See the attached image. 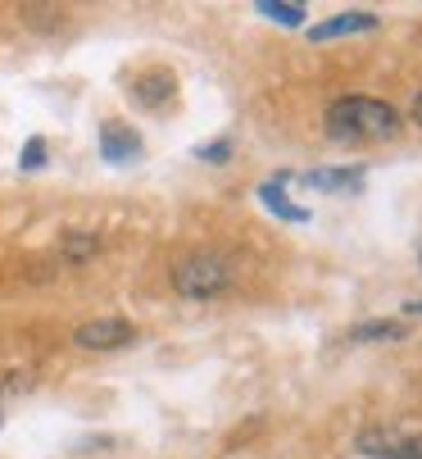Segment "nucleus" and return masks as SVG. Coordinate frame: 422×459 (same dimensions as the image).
<instances>
[{
	"instance_id": "f257e3e1",
	"label": "nucleus",
	"mask_w": 422,
	"mask_h": 459,
	"mask_svg": "<svg viewBox=\"0 0 422 459\" xmlns=\"http://www.w3.org/2000/svg\"><path fill=\"white\" fill-rule=\"evenodd\" d=\"M327 137L332 142H382L400 133V109L373 96H340L327 105Z\"/></svg>"
},
{
	"instance_id": "f03ea898",
	"label": "nucleus",
	"mask_w": 422,
	"mask_h": 459,
	"mask_svg": "<svg viewBox=\"0 0 422 459\" xmlns=\"http://www.w3.org/2000/svg\"><path fill=\"white\" fill-rule=\"evenodd\" d=\"M232 287V269L223 264L219 255H191L173 269V291L186 300H209Z\"/></svg>"
},
{
	"instance_id": "7ed1b4c3",
	"label": "nucleus",
	"mask_w": 422,
	"mask_h": 459,
	"mask_svg": "<svg viewBox=\"0 0 422 459\" xmlns=\"http://www.w3.org/2000/svg\"><path fill=\"white\" fill-rule=\"evenodd\" d=\"M359 455H368V459H422V432L364 428L359 432Z\"/></svg>"
},
{
	"instance_id": "20e7f679",
	"label": "nucleus",
	"mask_w": 422,
	"mask_h": 459,
	"mask_svg": "<svg viewBox=\"0 0 422 459\" xmlns=\"http://www.w3.org/2000/svg\"><path fill=\"white\" fill-rule=\"evenodd\" d=\"M132 342H136V327L127 318H91L73 333V346H82V351H118Z\"/></svg>"
},
{
	"instance_id": "39448f33",
	"label": "nucleus",
	"mask_w": 422,
	"mask_h": 459,
	"mask_svg": "<svg viewBox=\"0 0 422 459\" xmlns=\"http://www.w3.org/2000/svg\"><path fill=\"white\" fill-rule=\"evenodd\" d=\"M287 182H296V173H291V169H281L277 178L259 182V201H263V210H268V214H277L281 223H309L314 214H309L305 205H291V195H287Z\"/></svg>"
},
{
	"instance_id": "423d86ee",
	"label": "nucleus",
	"mask_w": 422,
	"mask_h": 459,
	"mask_svg": "<svg viewBox=\"0 0 422 459\" xmlns=\"http://www.w3.org/2000/svg\"><path fill=\"white\" fill-rule=\"evenodd\" d=\"M141 151H146V146H141V137L132 133L127 123H118V118L100 123V160H105V164H118V169H123V164H136Z\"/></svg>"
},
{
	"instance_id": "0eeeda50",
	"label": "nucleus",
	"mask_w": 422,
	"mask_h": 459,
	"mask_svg": "<svg viewBox=\"0 0 422 459\" xmlns=\"http://www.w3.org/2000/svg\"><path fill=\"white\" fill-rule=\"evenodd\" d=\"M377 14L373 10H345V14H332L323 23L309 28V41H336V37H359V32H377Z\"/></svg>"
},
{
	"instance_id": "6e6552de",
	"label": "nucleus",
	"mask_w": 422,
	"mask_h": 459,
	"mask_svg": "<svg viewBox=\"0 0 422 459\" xmlns=\"http://www.w3.org/2000/svg\"><path fill=\"white\" fill-rule=\"evenodd\" d=\"M173 91H177V78H173L168 69L141 74V78L132 82V100H136V105H146V109H159V105H168V100H173Z\"/></svg>"
},
{
	"instance_id": "1a4fd4ad",
	"label": "nucleus",
	"mask_w": 422,
	"mask_h": 459,
	"mask_svg": "<svg viewBox=\"0 0 422 459\" xmlns=\"http://www.w3.org/2000/svg\"><path fill=\"white\" fill-rule=\"evenodd\" d=\"M296 182H305L309 191H359L364 173L359 169H318V173H305Z\"/></svg>"
},
{
	"instance_id": "9d476101",
	"label": "nucleus",
	"mask_w": 422,
	"mask_h": 459,
	"mask_svg": "<svg viewBox=\"0 0 422 459\" xmlns=\"http://www.w3.org/2000/svg\"><path fill=\"white\" fill-rule=\"evenodd\" d=\"M404 337H409V323L400 318H373V323L349 327V342H404Z\"/></svg>"
},
{
	"instance_id": "9b49d317",
	"label": "nucleus",
	"mask_w": 422,
	"mask_h": 459,
	"mask_svg": "<svg viewBox=\"0 0 422 459\" xmlns=\"http://www.w3.org/2000/svg\"><path fill=\"white\" fill-rule=\"evenodd\" d=\"M263 19H272V23H281V28H300L309 14H305V5H287V0H259L254 5Z\"/></svg>"
},
{
	"instance_id": "f8f14e48",
	"label": "nucleus",
	"mask_w": 422,
	"mask_h": 459,
	"mask_svg": "<svg viewBox=\"0 0 422 459\" xmlns=\"http://www.w3.org/2000/svg\"><path fill=\"white\" fill-rule=\"evenodd\" d=\"M96 250H100V241L91 232H68L64 237V259H68V264H82V259H91Z\"/></svg>"
},
{
	"instance_id": "ddd939ff",
	"label": "nucleus",
	"mask_w": 422,
	"mask_h": 459,
	"mask_svg": "<svg viewBox=\"0 0 422 459\" xmlns=\"http://www.w3.org/2000/svg\"><path fill=\"white\" fill-rule=\"evenodd\" d=\"M46 160H50L46 137H28L23 151H19V169H23V173H37V169H46Z\"/></svg>"
},
{
	"instance_id": "4468645a",
	"label": "nucleus",
	"mask_w": 422,
	"mask_h": 459,
	"mask_svg": "<svg viewBox=\"0 0 422 459\" xmlns=\"http://www.w3.org/2000/svg\"><path fill=\"white\" fill-rule=\"evenodd\" d=\"M195 160H204V164H228V160H232V142H209V146H195Z\"/></svg>"
},
{
	"instance_id": "2eb2a0df",
	"label": "nucleus",
	"mask_w": 422,
	"mask_h": 459,
	"mask_svg": "<svg viewBox=\"0 0 422 459\" xmlns=\"http://www.w3.org/2000/svg\"><path fill=\"white\" fill-rule=\"evenodd\" d=\"M413 123H418V127H422V96H418V100H413Z\"/></svg>"
},
{
	"instance_id": "dca6fc26",
	"label": "nucleus",
	"mask_w": 422,
	"mask_h": 459,
	"mask_svg": "<svg viewBox=\"0 0 422 459\" xmlns=\"http://www.w3.org/2000/svg\"><path fill=\"white\" fill-rule=\"evenodd\" d=\"M404 309H413V314H422V305H404Z\"/></svg>"
},
{
	"instance_id": "f3484780",
	"label": "nucleus",
	"mask_w": 422,
	"mask_h": 459,
	"mask_svg": "<svg viewBox=\"0 0 422 459\" xmlns=\"http://www.w3.org/2000/svg\"><path fill=\"white\" fill-rule=\"evenodd\" d=\"M0 428H5V414H0Z\"/></svg>"
},
{
	"instance_id": "a211bd4d",
	"label": "nucleus",
	"mask_w": 422,
	"mask_h": 459,
	"mask_svg": "<svg viewBox=\"0 0 422 459\" xmlns=\"http://www.w3.org/2000/svg\"><path fill=\"white\" fill-rule=\"evenodd\" d=\"M418 259H422V246H418Z\"/></svg>"
}]
</instances>
